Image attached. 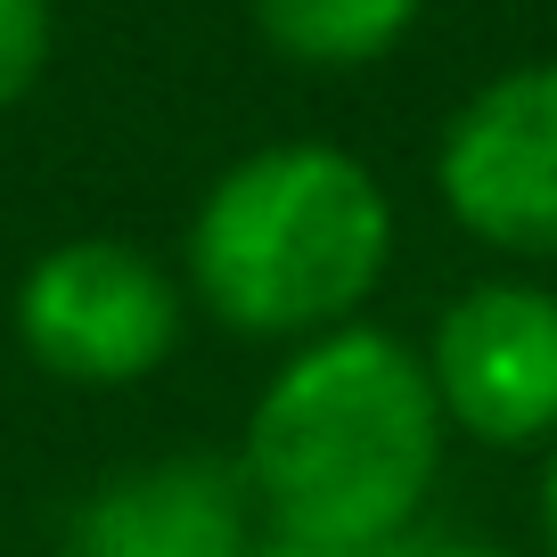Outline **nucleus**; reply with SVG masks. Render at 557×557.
<instances>
[{"label": "nucleus", "mask_w": 557, "mask_h": 557, "mask_svg": "<svg viewBox=\"0 0 557 557\" xmlns=\"http://www.w3.org/2000/svg\"><path fill=\"white\" fill-rule=\"evenodd\" d=\"M262 50L304 74H361L385 66L418 34L426 0H246Z\"/></svg>", "instance_id": "7"}, {"label": "nucleus", "mask_w": 557, "mask_h": 557, "mask_svg": "<svg viewBox=\"0 0 557 557\" xmlns=\"http://www.w3.org/2000/svg\"><path fill=\"white\" fill-rule=\"evenodd\" d=\"M435 197L468 238L557 262V58L500 66L435 139Z\"/></svg>", "instance_id": "5"}, {"label": "nucleus", "mask_w": 557, "mask_h": 557, "mask_svg": "<svg viewBox=\"0 0 557 557\" xmlns=\"http://www.w3.org/2000/svg\"><path fill=\"white\" fill-rule=\"evenodd\" d=\"M58 58V0H0V115L41 90Z\"/></svg>", "instance_id": "8"}, {"label": "nucleus", "mask_w": 557, "mask_h": 557, "mask_svg": "<svg viewBox=\"0 0 557 557\" xmlns=\"http://www.w3.org/2000/svg\"><path fill=\"white\" fill-rule=\"evenodd\" d=\"M66 557H255V500L238 459L173 451L115 468L74 508Z\"/></svg>", "instance_id": "6"}, {"label": "nucleus", "mask_w": 557, "mask_h": 557, "mask_svg": "<svg viewBox=\"0 0 557 557\" xmlns=\"http://www.w3.org/2000/svg\"><path fill=\"white\" fill-rule=\"evenodd\" d=\"M533 524H541V549L557 557V435L541 443V484H533Z\"/></svg>", "instance_id": "9"}, {"label": "nucleus", "mask_w": 557, "mask_h": 557, "mask_svg": "<svg viewBox=\"0 0 557 557\" xmlns=\"http://www.w3.org/2000/svg\"><path fill=\"white\" fill-rule=\"evenodd\" d=\"M443 410L410 336L352 320L287 345L246 410L238 475L271 533L385 557L443 475Z\"/></svg>", "instance_id": "1"}, {"label": "nucleus", "mask_w": 557, "mask_h": 557, "mask_svg": "<svg viewBox=\"0 0 557 557\" xmlns=\"http://www.w3.org/2000/svg\"><path fill=\"white\" fill-rule=\"evenodd\" d=\"M17 352L58 385L115 394L157 377L189 336V287L132 238H58L9 296Z\"/></svg>", "instance_id": "3"}, {"label": "nucleus", "mask_w": 557, "mask_h": 557, "mask_svg": "<svg viewBox=\"0 0 557 557\" xmlns=\"http://www.w3.org/2000/svg\"><path fill=\"white\" fill-rule=\"evenodd\" d=\"M418 361L451 435L484 451H541L557 435V287L541 278H475L435 312Z\"/></svg>", "instance_id": "4"}, {"label": "nucleus", "mask_w": 557, "mask_h": 557, "mask_svg": "<svg viewBox=\"0 0 557 557\" xmlns=\"http://www.w3.org/2000/svg\"><path fill=\"white\" fill-rule=\"evenodd\" d=\"M255 557H361V549H320V541H287V533H271V541H255Z\"/></svg>", "instance_id": "11"}, {"label": "nucleus", "mask_w": 557, "mask_h": 557, "mask_svg": "<svg viewBox=\"0 0 557 557\" xmlns=\"http://www.w3.org/2000/svg\"><path fill=\"white\" fill-rule=\"evenodd\" d=\"M394 246V197L352 148L271 139L206 181L181 246V287L230 336L312 345L369 312Z\"/></svg>", "instance_id": "2"}, {"label": "nucleus", "mask_w": 557, "mask_h": 557, "mask_svg": "<svg viewBox=\"0 0 557 557\" xmlns=\"http://www.w3.org/2000/svg\"><path fill=\"white\" fill-rule=\"evenodd\" d=\"M410 557H517V549H500V541H418Z\"/></svg>", "instance_id": "10"}]
</instances>
